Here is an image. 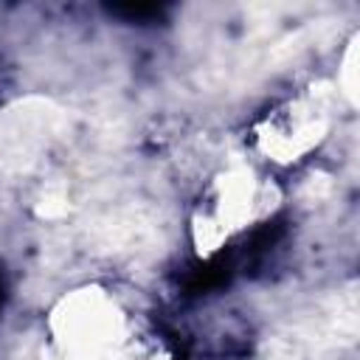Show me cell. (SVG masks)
I'll list each match as a JSON object with an SVG mask.
<instances>
[{
    "mask_svg": "<svg viewBox=\"0 0 360 360\" xmlns=\"http://www.w3.org/2000/svg\"><path fill=\"white\" fill-rule=\"evenodd\" d=\"M0 307H3V284H0Z\"/></svg>",
    "mask_w": 360,
    "mask_h": 360,
    "instance_id": "cell-1",
    "label": "cell"
}]
</instances>
